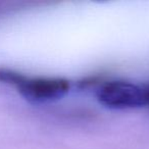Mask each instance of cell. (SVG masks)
I'll use <instances>...</instances> for the list:
<instances>
[{"mask_svg": "<svg viewBox=\"0 0 149 149\" xmlns=\"http://www.w3.org/2000/svg\"><path fill=\"white\" fill-rule=\"evenodd\" d=\"M143 89H144L145 106H149V84L143 86Z\"/></svg>", "mask_w": 149, "mask_h": 149, "instance_id": "cell-3", "label": "cell"}, {"mask_svg": "<svg viewBox=\"0 0 149 149\" xmlns=\"http://www.w3.org/2000/svg\"><path fill=\"white\" fill-rule=\"evenodd\" d=\"M100 104L110 109H132L145 106L143 86L128 81H110L96 93Z\"/></svg>", "mask_w": 149, "mask_h": 149, "instance_id": "cell-2", "label": "cell"}, {"mask_svg": "<svg viewBox=\"0 0 149 149\" xmlns=\"http://www.w3.org/2000/svg\"><path fill=\"white\" fill-rule=\"evenodd\" d=\"M0 82L13 86L25 99L33 103L60 99L70 89V81L64 78L30 77L5 68H0Z\"/></svg>", "mask_w": 149, "mask_h": 149, "instance_id": "cell-1", "label": "cell"}]
</instances>
